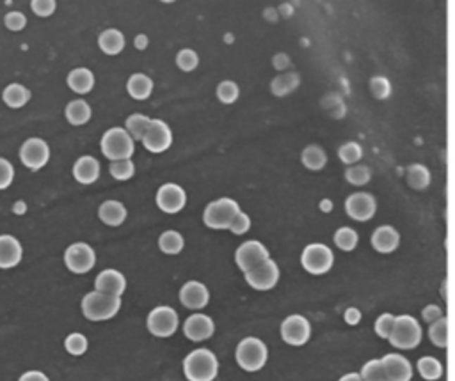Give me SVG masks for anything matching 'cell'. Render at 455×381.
<instances>
[{"mask_svg": "<svg viewBox=\"0 0 455 381\" xmlns=\"http://www.w3.org/2000/svg\"><path fill=\"white\" fill-rule=\"evenodd\" d=\"M301 162L306 169L317 172V171H322V169L328 165V155H325V151L320 148V146L310 144L302 149Z\"/></svg>", "mask_w": 455, "mask_h": 381, "instance_id": "31", "label": "cell"}, {"mask_svg": "<svg viewBox=\"0 0 455 381\" xmlns=\"http://www.w3.org/2000/svg\"><path fill=\"white\" fill-rule=\"evenodd\" d=\"M176 66L183 71V73H191L199 66V56L191 49H183L176 53Z\"/></svg>", "mask_w": 455, "mask_h": 381, "instance_id": "44", "label": "cell"}, {"mask_svg": "<svg viewBox=\"0 0 455 381\" xmlns=\"http://www.w3.org/2000/svg\"><path fill=\"white\" fill-rule=\"evenodd\" d=\"M183 374L189 381H213L219 376V359L212 349H192L183 359Z\"/></svg>", "mask_w": 455, "mask_h": 381, "instance_id": "2", "label": "cell"}, {"mask_svg": "<svg viewBox=\"0 0 455 381\" xmlns=\"http://www.w3.org/2000/svg\"><path fill=\"white\" fill-rule=\"evenodd\" d=\"M4 25L8 27L13 32H20L25 29L27 25V16L20 11H11L4 16Z\"/></svg>", "mask_w": 455, "mask_h": 381, "instance_id": "50", "label": "cell"}, {"mask_svg": "<svg viewBox=\"0 0 455 381\" xmlns=\"http://www.w3.org/2000/svg\"><path fill=\"white\" fill-rule=\"evenodd\" d=\"M288 63L290 60H288V56H285V53H280V56L274 57V67L276 70H285L288 66Z\"/></svg>", "mask_w": 455, "mask_h": 381, "instance_id": "55", "label": "cell"}, {"mask_svg": "<svg viewBox=\"0 0 455 381\" xmlns=\"http://www.w3.org/2000/svg\"><path fill=\"white\" fill-rule=\"evenodd\" d=\"M18 381H50V377L46 376L43 370H27V373H23L22 376L18 377Z\"/></svg>", "mask_w": 455, "mask_h": 381, "instance_id": "52", "label": "cell"}, {"mask_svg": "<svg viewBox=\"0 0 455 381\" xmlns=\"http://www.w3.org/2000/svg\"><path fill=\"white\" fill-rule=\"evenodd\" d=\"M280 266H278L276 261L267 259L265 263H261L260 266H256L254 270L244 273V278H246L247 285L253 288L254 291H270L278 285L280 282Z\"/></svg>", "mask_w": 455, "mask_h": 381, "instance_id": "13", "label": "cell"}, {"mask_svg": "<svg viewBox=\"0 0 455 381\" xmlns=\"http://www.w3.org/2000/svg\"><path fill=\"white\" fill-rule=\"evenodd\" d=\"M64 266L75 275H86L96 266V252L86 241H75L64 250Z\"/></svg>", "mask_w": 455, "mask_h": 381, "instance_id": "8", "label": "cell"}, {"mask_svg": "<svg viewBox=\"0 0 455 381\" xmlns=\"http://www.w3.org/2000/svg\"><path fill=\"white\" fill-rule=\"evenodd\" d=\"M280 333L281 339L288 346L301 348V346H304L311 339V323L304 316L292 314L283 319V323L280 326Z\"/></svg>", "mask_w": 455, "mask_h": 381, "instance_id": "12", "label": "cell"}, {"mask_svg": "<svg viewBox=\"0 0 455 381\" xmlns=\"http://www.w3.org/2000/svg\"><path fill=\"white\" fill-rule=\"evenodd\" d=\"M128 96L137 101H144L154 93V80L144 73H134L127 82Z\"/></svg>", "mask_w": 455, "mask_h": 381, "instance_id": "26", "label": "cell"}, {"mask_svg": "<svg viewBox=\"0 0 455 381\" xmlns=\"http://www.w3.org/2000/svg\"><path fill=\"white\" fill-rule=\"evenodd\" d=\"M429 339L436 348L444 349L448 346V319L441 316L437 321L430 323L429 326Z\"/></svg>", "mask_w": 455, "mask_h": 381, "instance_id": "37", "label": "cell"}, {"mask_svg": "<svg viewBox=\"0 0 455 381\" xmlns=\"http://www.w3.org/2000/svg\"><path fill=\"white\" fill-rule=\"evenodd\" d=\"M183 335L192 342H205L216 333V321L201 311L194 312L183 321Z\"/></svg>", "mask_w": 455, "mask_h": 381, "instance_id": "15", "label": "cell"}, {"mask_svg": "<svg viewBox=\"0 0 455 381\" xmlns=\"http://www.w3.org/2000/svg\"><path fill=\"white\" fill-rule=\"evenodd\" d=\"M30 96L32 94H30V91L25 86H22V84H9L4 89V93H2V101L9 108L16 110V108L25 107L30 101Z\"/></svg>", "mask_w": 455, "mask_h": 381, "instance_id": "30", "label": "cell"}, {"mask_svg": "<svg viewBox=\"0 0 455 381\" xmlns=\"http://www.w3.org/2000/svg\"><path fill=\"white\" fill-rule=\"evenodd\" d=\"M331 209H332L331 200H322V211H331Z\"/></svg>", "mask_w": 455, "mask_h": 381, "instance_id": "58", "label": "cell"}, {"mask_svg": "<svg viewBox=\"0 0 455 381\" xmlns=\"http://www.w3.org/2000/svg\"><path fill=\"white\" fill-rule=\"evenodd\" d=\"M441 316H443V312H441L440 305H427V307L422 311L423 321L429 323V325H430V323L437 321V319H440Z\"/></svg>", "mask_w": 455, "mask_h": 381, "instance_id": "51", "label": "cell"}, {"mask_svg": "<svg viewBox=\"0 0 455 381\" xmlns=\"http://www.w3.org/2000/svg\"><path fill=\"white\" fill-rule=\"evenodd\" d=\"M344 318H345V321H347V325L354 326L361 321V312H359V309H356V307H349L347 311H345Z\"/></svg>", "mask_w": 455, "mask_h": 381, "instance_id": "53", "label": "cell"}, {"mask_svg": "<svg viewBox=\"0 0 455 381\" xmlns=\"http://www.w3.org/2000/svg\"><path fill=\"white\" fill-rule=\"evenodd\" d=\"M377 211L375 197L368 192H356L345 200V213L356 222H368Z\"/></svg>", "mask_w": 455, "mask_h": 381, "instance_id": "18", "label": "cell"}, {"mask_svg": "<svg viewBox=\"0 0 455 381\" xmlns=\"http://www.w3.org/2000/svg\"><path fill=\"white\" fill-rule=\"evenodd\" d=\"M240 206L232 197L212 200L203 211V224L212 231H230L232 222L240 213Z\"/></svg>", "mask_w": 455, "mask_h": 381, "instance_id": "4", "label": "cell"}, {"mask_svg": "<svg viewBox=\"0 0 455 381\" xmlns=\"http://www.w3.org/2000/svg\"><path fill=\"white\" fill-rule=\"evenodd\" d=\"M148 43H149V39H148V36H146V34H137V36L134 37V46L137 50H146V49H148Z\"/></svg>", "mask_w": 455, "mask_h": 381, "instance_id": "54", "label": "cell"}, {"mask_svg": "<svg viewBox=\"0 0 455 381\" xmlns=\"http://www.w3.org/2000/svg\"><path fill=\"white\" fill-rule=\"evenodd\" d=\"M64 117L71 126H84L93 117V108L86 100H73L64 108Z\"/></svg>", "mask_w": 455, "mask_h": 381, "instance_id": "27", "label": "cell"}, {"mask_svg": "<svg viewBox=\"0 0 455 381\" xmlns=\"http://www.w3.org/2000/svg\"><path fill=\"white\" fill-rule=\"evenodd\" d=\"M407 183L414 190H425L430 185V172L422 163H413L407 169Z\"/></svg>", "mask_w": 455, "mask_h": 381, "instance_id": "33", "label": "cell"}, {"mask_svg": "<svg viewBox=\"0 0 455 381\" xmlns=\"http://www.w3.org/2000/svg\"><path fill=\"white\" fill-rule=\"evenodd\" d=\"M101 172L100 162L94 156L84 155L73 163V178L80 185H93L98 181Z\"/></svg>", "mask_w": 455, "mask_h": 381, "instance_id": "22", "label": "cell"}, {"mask_svg": "<svg viewBox=\"0 0 455 381\" xmlns=\"http://www.w3.org/2000/svg\"><path fill=\"white\" fill-rule=\"evenodd\" d=\"M101 155L107 160H125L132 158L135 153V141L130 134L121 126L108 128L100 141Z\"/></svg>", "mask_w": 455, "mask_h": 381, "instance_id": "6", "label": "cell"}, {"mask_svg": "<svg viewBox=\"0 0 455 381\" xmlns=\"http://www.w3.org/2000/svg\"><path fill=\"white\" fill-rule=\"evenodd\" d=\"M149 122H151V119H149L148 115L132 114L128 115L127 121H125V130L134 137L135 142H141L142 137L146 135V131H148Z\"/></svg>", "mask_w": 455, "mask_h": 381, "instance_id": "34", "label": "cell"}, {"mask_svg": "<svg viewBox=\"0 0 455 381\" xmlns=\"http://www.w3.org/2000/svg\"><path fill=\"white\" fill-rule=\"evenodd\" d=\"M98 46L105 56H118L125 49V36L118 29H107L98 36Z\"/></svg>", "mask_w": 455, "mask_h": 381, "instance_id": "28", "label": "cell"}, {"mask_svg": "<svg viewBox=\"0 0 455 381\" xmlns=\"http://www.w3.org/2000/svg\"><path fill=\"white\" fill-rule=\"evenodd\" d=\"M345 179L354 186H365L372 179V172L366 165L354 163V165H349V169L345 171Z\"/></svg>", "mask_w": 455, "mask_h": 381, "instance_id": "42", "label": "cell"}, {"mask_svg": "<svg viewBox=\"0 0 455 381\" xmlns=\"http://www.w3.org/2000/svg\"><path fill=\"white\" fill-rule=\"evenodd\" d=\"M420 376L427 381H436L443 376V366L436 356H422L416 363Z\"/></svg>", "mask_w": 455, "mask_h": 381, "instance_id": "35", "label": "cell"}, {"mask_svg": "<svg viewBox=\"0 0 455 381\" xmlns=\"http://www.w3.org/2000/svg\"><path fill=\"white\" fill-rule=\"evenodd\" d=\"M359 374H361L363 381H388V374H386L385 363H382V360H377V359L366 362Z\"/></svg>", "mask_w": 455, "mask_h": 381, "instance_id": "40", "label": "cell"}, {"mask_svg": "<svg viewBox=\"0 0 455 381\" xmlns=\"http://www.w3.org/2000/svg\"><path fill=\"white\" fill-rule=\"evenodd\" d=\"M423 330L418 319L409 314L397 316L395 325H393L392 333H389L388 341L393 348L397 349H414L418 348L422 342Z\"/></svg>", "mask_w": 455, "mask_h": 381, "instance_id": "5", "label": "cell"}, {"mask_svg": "<svg viewBox=\"0 0 455 381\" xmlns=\"http://www.w3.org/2000/svg\"><path fill=\"white\" fill-rule=\"evenodd\" d=\"M338 158L345 165H354L363 158V149L358 142H345L342 148L338 149Z\"/></svg>", "mask_w": 455, "mask_h": 381, "instance_id": "43", "label": "cell"}, {"mask_svg": "<svg viewBox=\"0 0 455 381\" xmlns=\"http://www.w3.org/2000/svg\"><path fill=\"white\" fill-rule=\"evenodd\" d=\"M267 259H270L269 248L258 240L244 241L235 250V264L242 273L254 270V268L260 266Z\"/></svg>", "mask_w": 455, "mask_h": 381, "instance_id": "10", "label": "cell"}, {"mask_svg": "<svg viewBox=\"0 0 455 381\" xmlns=\"http://www.w3.org/2000/svg\"><path fill=\"white\" fill-rule=\"evenodd\" d=\"M25 209H27V206H25V202H16L15 204V213H25Z\"/></svg>", "mask_w": 455, "mask_h": 381, "instance_id": "57", "label": "cell"}, {"mask_svg": "<svg viewBox=\"0 0 455 381\" xmlns=\"http://www.w3.org/2000/svg\"><path fill=\"white\" fill-rule=\"evenodd\" d=\"M94 82L93 71L87 67H75L66 77L68 87L77 94H89L94 89Z\"/></svg>", "mask_w": 455, "mask_h": 381, "instance_id": "25", "label": "cell"}, {"mask_svg": "<svg viewBox=\"0 0 455 381\" xmlns=\"http://www.w3.org/2000/svg\"><path fill=\"white\" fill-rule=\"evenodd\" d=\"M20 162L29 171H42L43 167L50 162V146L49 142L39 137H30L20 148Z\"/></svg>", "mask_w": 455, "mask_h": 381, "instance_id": "11", "label": "cell"}, {"mask_svg": "<svg viewBox=\"0 0 455 381\" xmlns=\"http://www.w3.org/2000/svg\"><path fill=\"white\" fill-rule=\"evenodd\" d=\"M108 172L116 181H128L135 176V163L132 162V158L114 160L108 165Z\"/></svg>", "mask_w": 455, "mask_h": 381, "instance_id": "38", "label": "cell"}, {"mask_svg": "<svg viewBox=\"0 0 455 381\" xmlns=\"http://www.w3.org/2000/svg\"><path fill=\"white\" fill-rule=\"evenodd\" d=\"M121 305H123L121 296L107 295V292L96 291V289L84 295L82 302H80L84 318L93 323H104L116 318L118 312L121 311Z\"/></svg>", "mask_w": 455, "mask_h": 381, "instance_id": "1", "label": "cell"}, {"mask_svg": "<svg viewBox=\"0 0 455 381\" xmlns=\"http://www.w3.org/2000/svg\"><path fill=\"white\" fill-rule=\"evenodd\" d=\"M400 245V234L393 226L377 227L372 234V247L379 254H393Z\"/></svg>", "mask_w": 455, "mask_h": 381, "instance_id": "24", "label": "cell"}, {"mask_svg": "<svg viewBox=\"0 0 455 381\" xmlns=\"http://www.w3.org/2000/svg\"><path fill=\"white\" fill-rule=\"evenodd\" d=\"M127 217V206H125L121 200L108 199L105 200V202H101L100 207H98V219L101 220V224H105V226L108 227L123 226Z\"/></svg>", "mask_w": 455, "mask_h": 381, "instance_id": "23", "label": "cell"}, {"mask_svg": "<svg viewBox=\"0 0 455 381\" xmlns=\"http://www.w3.org/2000/svg\"><path fill=\"white\" fill-rule=\"evenodd\" d=\"M15 181V167L9 160L0 156V192L8 190Z\"/></svg>", "mask_w": 455, "mask_h": 381, "instance_id": "45", "label": "cell"}, {"mask_svg": "<svg viewBox=\"0 0 455 381\" xmlns=\"http://www.w3.org/2000/svg\"><path fill=\"white\" fill-rule=\"evenodd\" d=\"M382 363H385L386 374H388V381H411L413 380V366L406 356L399 355V353H388L382 356Z\"/></svg>", "mask_w": 455, "mask_h": 381, "instance_id": "21", "label": "cell"}, {"mask_svg": "<svg viewBox=\"0 0 455 381\" xmlns=\"http://www.w3.org/2000/svg\"><path fill=\"white\" fill-rule=\"evenodd\" d=\"M23 259V245L13 234H0V270H13Z\"/></svg>", "mask_w": 455, "mask_h": 381, "instance_id": "19", "label": "cell"}, {"mask_svg": "<svg viewBox=\"0 0 455 381\" xmlns=\"http://www.w3.org/2000/svg\"><path fill=\"white\" fill-rule=\"evenodd\" d=\"M395 318L397 316L389 314V312H385V314L379 316L375 321L377 335L381 337V339H388L389 333H392V330H393V325H395Z\"/></svg>", "mask_w": 455, "mask_h": 381, "instance_id": "48", "label": "cell"}, {"mask_svg": "<svg viewBox=\"0 0 455 381\" xmlns=\"http://www.w3.org/2000/svg\"><path fill=\"white\" fill-rule=\"evenodd\" d=\"M370 91H372V94L377 100H386L389 96V93H392V86H389L388 78L373 77L370 80Z\"/></svg>", "mask_w": 455, "mask_h": 381, "instance_id": "46", "label": "cell"}, {"mask_svg": "<svg viewBox=\"0 0 455 381\" xmlns=\"http://www.w3.org/2000/svg\"><path fill=\"white\" fill-rule=\"evenodd\" d=\"M302 268L311 275H325L335 264V254L324 243H310L301 254Z\"/></svg>", "mask_w": 455, "mask_h": 381, "instance_id": "9", "label": "cell"}, {"mask_svg": "<svg viewBox=\"0 0 455 381\" xmlns=\"http://www.w3.org/2000/svg\"><path fill=\"white\" fill-rule=\"evenodd\" d=\"M127 277L121 273L116 268H107V270H101L100 273L94 278V289L101 292H107V295L114 296H123L125 291H127Z\"/></svg>", "mask_w": 455, "mask_h": 381, "instance_id": "20", "label": "cell"}, {"mask_svg": "<svg viewBox=\"0 0 455 381\" xmlns=\"http://www.w3.org/2000/svg\"><path fill=\"white\" fill-rule=\"evenodd\" d=\"M162 4H173V2H176V0H161Z\"/></svg>", "mask_w": 455, "mask_h": 381, "instance_id": "59", "label": "cell"}, {"mask_svg": "<svg viewBox=\"0 0 455 381\" xmlns=\"http://www.w3.org/2000/svg\"><path fill=\"white\" fill-rule=\"evenodd\" d=\"M299 86V75L294 73V71H287L283 75H278L276 78L270 84V91H273L274 96H287L292 91L297 89Z\"/></svg>", "mask_w": 455, "mask_h": 381, "instance_id": "32", "label": "cell"}, {"mask_svg": "<svg viewBox=\"0 0 455 381\" xmlns=\"http://www.w3.org/2000/svg\"><path fill=\"white\" fill-rule=\"evenodd\" d=\"M216 96H217V100L220 101V103L232 105V103H235L237 100H239L240 89H239V86H237V84L233 80H223L219 84V86H217Z\"/></svg>", "mask_w": 455, "mask_h": 381, "instance_id": "41", "label": "cell"}, {"mask_svg": "<svg viewBox=\"0 0 455 381\" xmlns=\"http://www.w3.org/2000/svg\"><path fill=\"white\" fill-rule=\"evenodd\" d=\"M155 202L161 211H164L168 215H176L185 207L187 192L176 183H166L157 190Z\"/></svg>", "mask_w": 455, "mask_h": 381, "instance_id": "17", "label": "cell"}, {"mask_svg": "<svg viewBox=\"0 0 455 381\" xmlns=\"http://www.w3.org/2000/svg\"><path fill=\"white\" fill-rule=\"evenodd\" d=\"M64 349L70 353L71 356H82L89 349V339L80 332L68 333L64 339Z\"/></svg>", "mask_w": 455, "mask_h": 381, "instance_id": "36", "label": "cell"}, {"mask_svg": "<svg viewBox=\"0 0 455 381\" xmlns=\"http://www.w3.org/2000/svg\"><path fill=\"white\" fill-rule=\"evenodd\" d=\"M235 360L246 373H258L269 360V348L258 337H244L235 348Z\"/></svg>", "mask_w": 455, "mask_h": 381, "instance_id": "3", "label": "cell"}, {"mask_svg": "<svg viewBox=\"0 0 455 381\" xmlns=\"http://www.w3.org/2000/svg\"><path fill=\"white\" fill-rule=\"evenodd\" d=\"M146 328L157 339H169L180 328L178 311L171 305H157L146 318Z\"/></svg>", "mask_w": 455, "mask_h": 381, "instance_id": "7", "label": "cell"}, {"mask_svg": "<svg viewBox=\"0 0 455 381\" xmlns=\"http://www.w3.org/2000/svg\"><path fill=\"white\" fill-rule=\"evenodd\" d=\"M359 243V236L352 227H339L335 233V245L344 252H352Z\"/></svg>", "mask_w": 455, "mask_h": 381, "instance_id": "39", "label": "cell"}, {"mask_svg": "<svg viewBox=\"0 0 455 381\" xmlns=\"http://www.w3.org/2000/svg\"><path fill=\"white\" fill-rule=\"evenodd\" d=\"M158 250L166 256H178L182 254L183 248H185V238L180 231L168 229L158 236Z\"/></svg>", "mask_w": 455, "mask_h": 381, "instance_id": "29", "label": "cell"}, {"mask_svg": "<svg viewBox=\"0 0 455 381\" xmlns=\"http://www.w3.org/2000/svg\"><path fill=\"white\" fill-rule=\"evenodd\" d=\"M338 381H363V377L359 373H349V374H345V376L339 377Z\"/></svg>", "mask_w": 455, "mask_h": 381, "instance_id": "56", "label": "cell"}, {"mask_svg": "<svg viewBox=\"0 0 455 381\" xmlns=\"http://www.w3.org/2000/svg\"><path fill=\"white\" fill-rule=\"evenodd\" d=\"M180 304L192 312H199L210 304V289L199 280H189L178 291Z\"/></svg>", "mask_w": 455, "mask_h": 381, "instance_id": "16", "label": "cell"}, {"mask_svg": "<svg viewBox=\"0 0 455 381\" xmlns=\"http://www.w3.org/2000/svg\"><path fill=\"white\" fill-rule=\"evenodd\" d=\"M141 142L146 151L158 155V153H164L171 148L173 131L166 121H162V119H151L148 131H146Z\"/></svg>", "mask_w": 455, "mask_h": 381, "instance_id": "14", "label": "cell"}, {"mask_svg": "<svg viewBox=\"0 0 455 381\" xmlns=\"http://www.w3.org/2000/svg\"><path fill=\"white\" fill-rule=\"evenodd\" d=\"M249 229H251V217L247 215L246 211H240L239 215L235 217V220L232 222L230 233L235 234V236H242V234L249 233Z\"/></svg>", "mask_w": 455, "mask_h": 381, "instance_id": "49", "label": "cell"}, {"mask_svg": "<svg viewBox=\"0 0 455 381\" xmlns=\"http://www.w3.org/2000/svg\"><path fill=\"white\" fill-rule=\"evenodd\" d=\"M57 2L56 0H30V9L34 15H37L39 18H49L56 13Z\"/></svg>", "mask_w": 455, "mask_h": 381, "instance_id": "47", "label": "cell"}]
</instances>
